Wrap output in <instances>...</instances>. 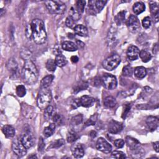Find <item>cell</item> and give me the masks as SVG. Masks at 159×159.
<instances>
[{"label":"cell","instance_id":"1","mask_svg":"<svg viewBox=\"0 0 159 159\" xmlns=\"http://www.w3.org/2000/svg\"><path fill=\"white\" fill-rule=\"evenodd\" d=\"M32 29V39L37 44L41 45L45 42L47 40V33L45 25L40 19H35L31 23Z\"/></svg>","mask_w":159,"mask_h":159},{"label":"cell","instance_id":"2","mask_svg":"<svg viewBox=\"0 0 159 159\" xmlns=\"http://www.w3.org/2000/svg\"><path fill=\"white\" fill-rule=\"evenodd\" d=\"M22 76L24 82L29 85H33L37 82L39 76L38 70L31 60L25 61L22 70Z\"/></svg>","mask_w":159,"mask_h":159},{"label":"cell","instance_id":"3","mask_svg":"<svg viewBox=\"0 0 159 159\" xmlns=\"http://www.w3.org/2000/svg\"><path fill=\"white\" fill-rule=\"evenodd\" d=\"M52 97L50 90L48 88H42L39 92L37 99V104L40 109L45 110L52 101Z\"/></svg>","mask_w":159,"mask_h":159},{"label":"cell","instance_id":"4","mask_svg":"<svg viewBox=\"0 0 159 159\" xmlns=\"http://www.w3.org/2000/svg\"><path fill=\"white\" fill-rule=\"evenodd\" d=\"M45 4L50 12L56 15L63 14L67 9L65 3L60 1H45Z\"/></svg>","mask_w":159,"mask_h":159},{"label":"cell","instance_id":"5","mask_svg":"<svg viewBox=\"0 0 159 159\" xmlns=\"http://www.w3.org/2000/svg\"><path fill=\"white\" fill-rule=\"evenodd\" d=\"M121 62V57L118 54H113L103 62V67L108 71H112L115 69Z\"/></svg>","mask_w":159,"mask_h":159},{"label":"cell","instance_id":"6","mask_svg":"<svg viewBox=\"0 0 159 159\" xmlns=\"http://www.w3.org/2000/svg\"><path fill=\"white\" fill-rule=\"evenodd\" d=\"M101 83L106 88L109 90H114L116 88L118 85V81L115 76L109 74L105 73L101 78Z\"/></svg>","mask_w":159,"mask_h":159},{"label":"cell","instance_id":"7","mask_svg":"<svg viewBox=\"0 0 159 159\" xmlns=\"http://www.w3.org/2000/svg\"><path fill=\"white\" fill-rule=\"evenodd\" d=\"M12 150L18 157H22L27 153V148L22 143L21 140L19 139L13 140L12 144Z\"/></svg>","mask_w":159,"mask_h":159},{"label":"cell","instance_id":"8","mask_svg":"<svg viewBox=\"0 0 159 159\" xmlns=\"http://www.w3.org/2000/svg\"><path fill=\"white\" fill-rule=\"evenodd\" d=\"M97 148L105 153H110L113 149L111 145L104 138L100 137L98 139L96 144Z\"/></svg>","mask_w":159,"mask_h":159},{"label":"cell","instance_id":"9","mask_svg":"<svg viewBox=\"0 0 159 159\" xmlns=\"http://www.w3.org/2000/svg\"><path fill=\"white\" fill-rule=\"evenodd\" d=\"M21 140L22 143L27 149L32 147L34 143V136L29 131H26L22 134Z\"/></svg>","mask_w":159,"mask_h":159},{"label":"cell","instance_id":"10","mask_svg":"<svg viewBox=\"0 0 159 159\" xmlns=\"http://www.w3.org/2000/svg\"><path fill=\"white\" fill-rule=\"evenodd\" d=\"M126 24L129 29L132 32H137L140 28V22L138 18L134 15H131L129 17Z\"/></svg>","mask_w":159,"mask_h":159},{"label":"cell","instance_id":"11","mask_svg":"<svg viewBox=\"0 0 159 159\" xmlns=\"http://www.w3.org/2000/svg\"><path fill=\"white\" fill-rule=\"evenodd\" d=\"M122 128L123 126L121 122L114 120L111 121L108 125V131L113 134L120 132L122 130Z\"/></svg>","mask_w":159,"mask_h":159},{"label":"cell","instance_id":"12","mask_svg":"<svg viewBox=\"0 0 159 159\" xmlns=\"http://www.w3.org/2000/svg\"><path fill=\"white\" fill-rule=\"evenodd\" d=\"M140 50L135 45H131L127 50V57L131 60H135L139 57Z\"/></svg>","mask_w":159,"mask_h":159},{"label":"cell","instance_id":"13","mask_svg":"<svg viewBox=\"0 0 159 159\" xmlns=\"http://www.w3.org/2000/svg\"><path fill=\"white\" fill-rule=\"evenodd\" d=\"M72 155L75 158H80L84 157L85 152L82 145L80 144H76L71 147Z\"/></svg>","mask_w":159,"mask_h":159},{"label":"cell","instance_id":"14","mask_svg":"<svg viewBox=\"0 0 159 159\" xmlns=\"http://www.w3.org/2000/svg\"><path fill=\"white\" fill-rule=\"evenodd\" d=\"M146 124L147 127L151 131H155L158 126V119L154 116H148L146 119Z\"/></svg>","mask_w":159,"mask_h":159},{"label":"cell","instance_id":"15","mask_svg":"<svg viewBox=\"0 0 159 159\" xmlns=\"http://www.w3.org/2000/svg\"><path fill=\"white\" fill-rule=\"evenodd\" d=\"M6 67L8 71L11 73V75L15 76L17 75L18 65V63L14 58H11L8 60L6 65Z\"/></svg>","mask_w":159,"mask_h":159},{"label":"cell","instance_id":"16","mask_svg":"<svg viewBox=\"0 0 159 159\" xmlns=\"http://www.w3.org/2000/svg\"><path fill=\"white\" fill-rule=\"evenodd\" d=\"M126 142L128 147H129L131 150L134 151V150H137L139 148H140L139 142L137 139L132 138L131 137H129V136L126 137Z\"/></svg>","mask_w":159,"mask_h":159},{"label":"cell","instance_id":"17","mask_svg":"<svg viewBox=\"0 0 159 159\" xmlns=\"http://www.w3.org/2000/svg\"><path fill=\"white\" fill-rule=\"evenodd\" d=\"M73 31L76 35L81 37H87L88 34L87 28L82 24L76 25V26L73 29Z\"/></svg>","mask_w":159,"mask_h":159},{"label":"cell","instance_id":"18","mask_svg":"<svg viewBox=\"0 0 159 159\" xmlns=\"http://www.w3.org/2000/svg\"><path fill=\"white\" fill-rule=\"evenodd\" d=\"M80 101L81 106L85 108H89L93 106L95 102V99L90 96L85 95L80 99Z\"/></svg>","mask_w":159,"mask_h":159},{"label":"cell","instance_id":"19","mask_svg":"<svg viewBox=\"0 0 159 159\" xmlns=\"http://www.w3.org/2000/svg\"><path fill=\"white\" fill-rule=\"evenodd\" d=\"M63 50L68 52H75L78 50V47L76 44L71 41H65L62 44Z\"/></svg>","mask_w":159,"mask_h":159},{"label":"cell","instance_id":"20","mask_svg":"<svg viewBox=\"0 0 159 159\" xmlns=\"http://www.w3.org/2000/svg\"><path fill=\"white\" fill-rule=\"evenodd\" d=\"M2 131L6 138H12L15 135V129L10 125L4 126L2 128Z\"/></svg>","mask_w":159,"mask_h":159},{"label":"cell","instance_id":"21","mask_svg":"<svg viewBox=\"0 0 159 159\" xmlns=\"http://www.w3.org/2000/svg\"><path fill=\"white\" fill-rule=\"evenodd\" d=\"M150 8L151 14L153 16L154 21L155 23L158 22V12H159V8L158 5L153 2H150Z\"/></svg>","mask_w":159,"mask_h":159},{"label":"cell","instance_id":"22","mask_svg":"<svg viewBox=\"0 0 159 159\" xmlns=\"http://www.w3.org/2000/svg\"><path fill=\"white\" fill-rule=\"evenodd\" d=\"M116 28L113 26L111 27L110 30L109 31L108 34V39L107 42L108 44L110 46L114 45V44H115V41L116 40Z\"/></svg>","mask_w":159,"mask_h":159},{"label":"cell","instance_id":"23","mask_svg":"<svg viewBox=\"0 0 159 159\" xmlns=\"http://www.w3.org/2000/svg\"><path fill=\"white\" fill-rule=\"evenodd\" d=\"M82 121H83V116L82 114H78L75 117L72 118L70 124L71 127L73 129V131L74 130V129L78 127L79 126H80L82 123Z\"/></svg>","mask_w":159,"mask_h":159},{"label":"cell","instance_id":"24","mask_svg":"<svg viewBox=\"0 0 159 159\" xmlns=\"http://www.w3.org/2000/svg\"><path fill=\"white\" fill-rule=\"evenodd\" d=\"M54 76L52 75H47L42 78L41 82V86L42 88H48V87L51 85Z\"/></svg>","mask_w":159,"mask_h":159},{"label":"cell","instance_id":"25","mask_svg":"<svg viewBox=\"0 0 159 159\" xmlns=\"http://www.w3.org/2000/svg\"><path fill=\"white\" fill-rule=\"evenodd\" d=\"M134 73L135 77L139 79H142L147 75V70L144 67H137L134 70Z\"/></svg>","mask_w":159,"mask_h":159},{"label":"cell","instance_id":"26","mask_svg":"<svg viewBox=\"0 0 159 159\" xmlns=\"http://www.w3.org/2000/svg\"><path fill=\"white\" fill-rule=\"evenodd\" d=\"M132 10L134 13L138 15L141 14L142 13H143L145 10V6L144 5V3H143L142 2H137L135 3L132 7Z\"/></svg>","mask_w":159,"mask_h":159},{"label":"cell","instance_id":"27","mask_svg":"<svg viewBox=\"0 0 159 159\" xmlns=\"http://www.w3.org/2000/svg\"><path fill=\"white\" fill-rule=\"evenodd\" d=\"M117 105V101L113 97H108L104 100V105L108 108H113Z\"/></svg>","mask_w":159,"mask_h":159},{"label":"cell","instance_id":"28","mask_svg":"<svg viewBox=\"0 0 159 159\" xmlns=\"http://www.w3.org/2000/svg\"><path fill=\"white\" fill-rule=\"evenodd\" d=\"M55 127H56V126H55V123H51L49 126L45 127L44 129V132H43L44 136L46 137H49L52 136L55 131Z\"/></svg>","mask_w":159,"mask_h":159},{"label":"cell","instance_id":"29","mask_svg":"<svg viewBox=\"0 0 159 159\" xmlns=\"http://www.w3.org/2000/svg\"><path fill=\"white\" fill-rule=\"evenodd\" d=\"M55 61L57 64V66H58V67H63L67 63V60L66 57L62 54L57 55Z\"/></svg>","mask_w":159,"mask_h":159},{"label":"cell","instance_id":"30","mask_svg":"<svg viewBox=\"0 0 159 159\" xmlns=\"http://www.w3.org/2000/svg\"><path fill=\"white\" fill-rule=\"evenodd\" d=\"M139 57L142 60V61L144 63H147L149 62L152 58V55H150V54L147 50L144 49L140 51Z\"/></svg>","mask_w":159,"mask_h":159},{"label":"cell","instance_id":"31","mask_svg":"<svg viewBox=\"0 0 159 159\" xmlns=\"http://www.w3.org/2000/svg\"><path fill=\"white\" fill-rule=\"evenodd\" d=\"M107 3L106 1H103V0H97V1H94V6L95 9L97 13H100L104 7L105 6L106 4Z\"/></svg>","mask_w":159,"mask_h":159},{"label":"cell","instance_id":"32","mask_svg":"<svg viewBox=\"0 0 159 159\" xmlns=\"http://www.w3.org/2000/svg\"><path fill=\"white\" fill-rule=\"evenodd\" d=\"M125 18H126V11H122L119 12L114 18L116 23L118 25L122 24L125 21Z\"/></svg>","mask_w":159,"mask_h":159},{"label":"cell","instance_id":"33","mask_svg":"<svg viewBox=\"0 0 159 159\" xmlns=\"http://www.w3.org/2000/svg\"><path fill=\"white\" fill-rule=\"evenodd\" d=\"M88 84L85 82H78L76 85L75 87H74V89H73V91H74V93H76L79 92H80L82 90H86L87 88H88Z\"/></svg>","mask_w":159,"mask_h":159},{"label":"cell","instance_id":"34","mask_svg":"<svg viewBox=\"0 0 159 159\" xmlns=\"http://www.w3.org/2000/svg\"><path fill=\"white\" fill-rule=\"evenodd\" d=\"M76 9L77 10V11L80 13L82 14L84 13V10H85V7L86 5V2L85 1H83V0H79L76 2Z\"/></svg>","mask_w":159,"mask_h":159},{"label":"cell","instance_id":"35","mask_svg":"<svg viewBox=\"0 0 159 159\" xmlns=\"http://www.w3.org/2000/svg\"><path fill=\"white\" fill-rule=\"evenodd\" d=\"M46 68L49 71H54L57 68V64L55 61L53 59H49L46 62Z\"/></svg>","mask_w":159,"mask_h":159},{"label":"cell","instance_id":"36","mask_svg":"<svg viewBox=\"0 0 159 159\" xmlns=\"http://www.w3.org/2000/svg\"><path fill=\"white\" fill-rule=\"evenodd\" d=\"M77 138H78L77 134L74 131H71L69 132L67 135V140L68 143L74 142L77 139Z\"/></svg>","mask_w":159,"mask_h":159},{"label":"cell","instance_id":"37","mask_svg":"<svg viewBox=\"0 0 159 159\" xmlns=\"http://www.w3.org/2000/svg\"><path fill=\"white\" fill-rule=\"evenodd\" d=\"M54 113V108L52 106H49L45 109L44 111V117L47 120H49L53 116Z\"/></svg>","mask_w":159,"mask_h":159},{"label":"cell","instance_id":"38","mask_svg":"<svg viewBox=\"0 0 159 159\" xmlns=\"http://www.w3.org/2000/svg\"><path fill=\"white\" fill-rule=\"evenodd\" d=\"M133 69L130 65H126L122 69V75L124 76L130 77L132 75Z\"/></svg>","mask_w":159,"mask_h":159},{"label":"cell","instance_id":"39","mask_svg":"<svg viewBox=\"0 0 159 159\" xmlns=\"http://www.w3.org/2000/svg\"><path fill=\"white\" fill-rule=\"evenodd\" d=\"M26 94V89L23 85H19L16 88V95L20 97H24Z\"/></svg>","mask_w":159,"mask_h":159},{"label":"cell","instance_id":"40","mask_svg":"<svg viewBox=\"0 0 159 159\" xmlns=\"http://www.w3.org/2000/svg\"><path fill=\"white\" fill-rule=\"evenodd\" d=\"M111 157L118 159H124L127 158L126 154L124 152L121 151H118V150L113 151L111 153Z\"/></svg>","mask_w":159,"mask_h":159},{"label":"cell","instance_id":"41","mask_svg":"<svg viewBox=\"0 0 159 159\" xmlns=\"http://www.w3.org/2000/svg\"><path fill=\"white\" fill-rule=\"evenodd\" d=\"M65 24L68 28L74 29V28L76 26V21L71 16H69L66 19Z\"/></svg>","mask_w":159,"mask_h":159},{"label":"cell","instance_id":"42","mask_svg":"<svg viewBox=\"0 0 159 159\" xmlns=\"http://www.w3.org/2000/svg\"><path fill=\"white\" fill-rule=\"evenodd\" d=\"M69 15H70L69 16H71L76 21H77L81 17V15L77 11L76 8H71L70 11L69 13Z\"/></svg>","mask_w":159,"mask_h":159},{"label":"cell","instance_id":"43","mask_svg":"<svg viewBox=\"0 0 159 159\" xmlns=\"http://www.w3.org/2000/svg\"><path fill=\"white\" fill-rule=\"evenodd\" d=\"M98 119V114H95L93 116H92L88 119V121L85 122V126H93L95 124L97 121Z\"/></svg>","mask_w":159,"mask_h":159},{"label":"cell","instance_id":"44","mask_svg":"<svg viewBox=\"0 0 159 159\" xmlns=\"http://www.w3.org/2000/svg\"><path fill=\"white\" fill-rule=\"evenodd\" d=\"M63 144H65V140L63 139H58V140L54 141L53 143H52L51 145L49 146V148H59L60 147L62 146Z\"/></svg>","mask_w":159,"mask_h":159},{"label":"cell","instance_id":"45","mask_svg":"<svg viewBox=\"0 0 159 159\" xmlns=\"http://www.w3.org/2000/svg\"><path fill=\"white\" fill-rule=\"evenodd\" d=\"M31 55H32L31 53L28 49H24V50L23 49L21 52V57L23 59H24L25 61L30 60Z\"/></svg>","mask_w":159,"mask_h":159},{"label":"cell","instance_id":"46","mask_svg":"<svg viewBox=\"0 0 159 159\" xmlns=\"http://www.w3.org/2000/svg\"><path fill=\"white\" fill-rule=\"evenodd\" d=\"M25 34L26 36L28 39H32V29L31 27V24H28L26 27V30H25Z\"/></svg>","mask_w":159,"mask_h":159},{"label":"cell","instance_id":"47","mask_svg":"<svg viewBox=\"0 0 159 159\" xmlns=\"http://www.w3.org/2000/svg\"><path fill=\"white\" fill-rule=\"evenodd\" d=\"M142 26L145 29H148L150 27L151 24H152V21L150 17L147 16L145 18H144L142 20Z\"/></svg>","mask_w":159,"mask_h":159},{"label":"cell","instance_id":"48","mask_svg":"<svg viewBox=\"0 0 159 159\" xmlns=\"http://www.w3.org/2000/svg\"><path fill=\"white\" fill-rule=\"evenodd\" d=\"M114 145L118 148H122L124 146V144H125V142L123 139H117L114 141Z\"/></svg>","mask_w":159,"mask_h":159},{"label":"cell","instance_id":"49","mask_svg":"<svg viewBox=\"0 0 159 159\" xmlns=\"http://www.w3.org/2000/svg\"><path fill=\"white\" fill-rule=\"evenodd\" d=\"M130 109H131L130 105H126L124 106V110H123V113L122 114V118L123 119H125L126 118V116L128 114L129 112L130 111Z\"/></svg>","mask_w":159,"mask_h":159},{"label":"cell","instance_id":"50","mask_svg":"<svg viewBox=\"0 0 159 159\" xmlns=\"http://www.w3.org/2000/svg\"><path fill=\"white\" fill-rule=\"evenodd\" d=\"M71 106L73 109H76L78 108L80 105V99H74L71 103Z\"/></svg>","mask_w":159,"mask_h":159},{"label":"cell","instance_id":"51","mask_svg":"<svg viewBox=\"0 0 159 159\" xmlns=\"http://www.w3.org/2000/svg\"><path fill=\"white\" fill-rule=\"evenodd\" d=\"M52 120L54 123H59L61 121V116L58 114H55L52 116Z\"/></svg>","mask_w":159,"mask_h":159},{"label":"cell","instance_id":"52","mask_svg":"<svg viewBox=\"0 0 159 159\" xmlns=\"http://www.w3.org/2000/svg\"><path fill=\"white\" fill-rule=\"evenodd\" d=\"M45 147V143L44 142V140L42 137L39 139V151H41L44 149Z\"/></svg>","mask_w":159,"mask_h":159},{"label":"cell","instance_id":"53","mask_svg":"<svg viewBox=\"0 0 159 159\" xmlns=\"http://www.w3.org/2000/svg\"><path fill=\"white\" fill-rule=\"evenodd\" d=\"M54 53L55 54H56V56L58 55H60V54H62V50H61V48L60 47L57 45L54 47Z\"/></svg>","mask_w":159,"mask_h":159},{"label":"cell","instance_id":"54","mask_svg":"<svg viewBox=\"0 0 159 159\" xmlns=\"http://www.w3.org/2000/svg\"><path fill=\"white\" fill-rule=\"evenodd\" d=\"M78 60H79V58H78L77 56H76V55L72 56V57H71V62L73 63H77V62H78Z\"/></svg>","mask_w":159,"mask_h":159},{"label":"cell","instance_id":"55","mask_svg":"<svg viewBox=\"0 0 159 159\" xmlns=\"http://www.w3.org/2000/svg\"><path fill=\"white\" fill-rule=\"evenodd\" d=\"M158 144L159 142L157 141V142H155L153 143V148L154 150L157 152H158Z\"/></svg>","mask_w":159,"mask_h":159},{"label":"cell","instance_id":"56","mask_svg":"<svg viewBox=\"0 0 159 159\" xmlns=\"http://www.w3.org/2000/svg\"><path fill=\"white\" fill-rule=\"evenodd\" d=\"M158 52V45L157 44H155L153 45V54H157Z\"/></svg>","mask_w":159,"mask_h":159},{"label":"cell","instance_id":"57","mask_svg":"<svg viewBox=\"0 0 159 159\" xmlns=\"http://www.w3.org/2000/svg\"><path fill=\"white\" fill-rule=\"evenodd\" d=\"M76 42H77V44H76V45H80V48H83V47L85 46V44H84L82 42H81V41H76Z\"/></svg>","mask_w":159,"mask_h":159},{"label":"cell","instance_id":"58","mask_svg":"<svg viewBox=\"0 0 159 159\" xmlns=\"http://www.w3.org/2000/svg\"><path fill=\"white\" fill-rule=\"evenodd\" d=\"M97 132L96 131H92L91 132H90V136L92 137H93V138H94V137H95L96 136H97Z\"/></svg>","mask_w":159,"mask_h":159},{"label":"cell","instance_id":"59","mask_svg":"<svg viewBox=\"0 0 159 159\" xmlns=\"http://www.w3.org/2000/svg\"><path fill=\"white\" fill-rule=\"evenodd\" d=\"M32 157H33V158H37V157H36V155H34V156H29V158H32Z\"/></svg>","mask_w":159,"mask_h":159}]
</instances>
